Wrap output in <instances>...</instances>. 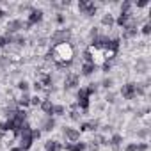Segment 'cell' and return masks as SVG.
Listing matches in <instances>:
<instances>
[{"mask_svg":"<svg viewBox=\"0 0 151 151\" xmlns=\"http://www.w3.org/2000/svg\"><path fill=\"white\" fill-rule=\"evenodd\" d=\"M52 59L57 62L59 68H68L71 66L73 62V57H75V50L69 43H59V45H53L52 52H50Z\"/></svg>","mask_w":151,"mask_h":151,"instance_id":"1","label":"cell"},{"mask_svg":"<svg viewBox=\"0 0 151 151\" xmlns=\"http://www.w3.org/2000/svg\"><path fill=\"white\" fill-rule=\"evenodd\" d=\"M20 147L23 149V151H29L30 147H32V142H34V139H32V128L25 123L23 126H22V130H20Z\"/></svg>","mask_w":151,"mask_h":151,"instance_id":"2","label":"cell"},{"mask_svg":"<svg viewBox=\"0 0 151 151\" xmlns=\"http://www.w3.org/2000/svg\"><path fill=\"white\" fill-rule=\"evenodd\" d=\"M69 39H71V30H69V29H57V30L52 34V43H53V45L69 43Z\"/></svg>","mask_w":151,"mask_h":151,"instance_id":"3","label":"cell"},{"mask_svg":"<svg viewBox=\"0 0 151 151\" xmlns=\"http://www.w3.org/2000/svg\"><path fill=\"white\" fill-rule=\"evenodd\" d=\"M43 11L41 9H30V13H29V16H27V22H25V29H30V27H34V25H37L41 20H43Z\"/></svg>","mask_w":151,"mask_h":151,"instance_id":"4","label":"cell"},{"mask_svg":"<svg viewBox=\"0 0 151 151\" xmlns=\"http://www.w3.org/2000/svg\"><path fill=\"white\" fill-rule=\"evenodd\" d=\"M78 11H80L82 14H87V16H94V14H96V11H98V7H96V4H94V2H87V0H80V2H78Z\"/></svg>","mask_w":151,"mask_h":151,"instance_id":"5","label":"cell"},{"mask_svg":"<svg viewBox=\"0 0 151 151\" xmlns=\"http://www.w3.org/2000/svg\"><path fill=\"white\" fill-rule=\"evenodd\" d=\"M121 94L124 100H133L137 96V84L133 82H126L123 87H121Z\"/></svg>","mask_w":151,"mask_h":151,"instance_id":"6","label":"cell"},{"mask_svg":"<svg viewBox=\"0 0 151 151\" xmlns=\"http://www.w3.org/2000/svg\"><path fill=\"white\" fill-rule=\"evenodd\" d=\"M89 98H91V96H89L87 89H86V87H80L78 93H77V100H78L77 103H78V107H80L82 110H87V109H89Z\"/></svg>","mask_w":151,"mask_h":151,"instance_id":"7","label":"cell"},{"mask_svg":"<svg viewBox=\"0 0 151 151\" xmlns=\"http://www.w3.org/2000/svg\"><path fill=\"white\" fill-rule=\"evenodd\" d=\"M80 84V77L77 73H68L66 75V78H64V87L66 89H75Z\"/></svg>","mask_w":151,"mask_h":151,"instance_id":"8","label":"cell"},{"mask_svg":"<svg viewBox=\"0 0 151 151\" xmlns=\"http://www.w3.org/2000/svg\"><path fill=\"white\" fill-rule=\"evenodd\" d=\"M22 29H25V22L23 20H11L9 23H7V34H16V32H20Z\"/></svg>","mask_w":151,"mask_h":151,"instance_id":"9","label":"cell"},{"mask_svg":"<svg viewBox=\"0 0 151 151\" xmlns=\"http://www.w3.org/2000/svg\"><path fill=\"white\" fill-rule=\"evenodd\" d=\"M64 135L69 142H78L80 140V132L73 126H64Z\"/></svg>","mask_w":151,"mask_h":151,"instance_id":"10","label":"cell"},{"mask_svg":"<svg viewBox=\"0 0 151 151\" xmlns=\"http://www.w3.org/2000/svg\"><path fill=\"white\" fill-rule=\"evenodd\" d=\"M87 144L86 142H68L64 146V151H86Z\"/></svg>","mask_w":151,"mask_h":151,"instance_id":"11","label":"cell"},{"mask_svg":"<svg viewBox=\"0 0 151 151\" xmlns=\"http://www.w3.org/2000/svg\"><path fill=\"white\" fill-rule=\"evenodd\" d=\"M39 107H41V110H43L48 117H52V116H53V103H52V100H43Z\"/></svg>","mask_w":151,"mask_h":151,"instance_id":"12","label":"cell"},{"mask_svg":"<svg viewBox=\"0 0 151 151\" xmlns=\"http://www.w3.org/2000/svg\"><path fill=\"white\" fill-rule=\"evenodd\" d=\"M46 149L62 151V149H64V144H60L59 140H52V139H50V140H46V142H45V151H46Z\"/></svg>","mask_w":151,"mask_h":151,"instance_id":"13","label":"cell"},{"mask_svg":"<svg viewBox=\"0 0 151 151\" xmlns=\"http://www.w3.org/2000/svg\"><path fill=\"white\" fill-rule=\"evenodd\" d=\"M130 18H132V13L130 14H123V13H119V16H117V20H114V25H117V27H124L128 22H130Z\"/></svg>","mask_w":151,"mask_h":151,"instance_id":"14","label":"cell"},{"mask_svg":"<svg viewBox=\"0 0 151 151\" xmlns=\"http://www.w3.org/2000/svg\"><path fill=\"white\" fill-rule=\"evenodd\" d=\"M37 82H39V84L43 86V89L50 87V86H52V75H48V73H43V75H39Z\"/></svg>","mask_w":151,"mask_h":151,"instance_id":"15","label":"cell"},{"mask_svg":"<svg viewBox=\"0 0 151 151\" xmlns=\"http://www.w3.org/2000/svg\"><path fill=\"white\" fill-rule=\"evenodd\" d=\"M98 128V121H89V123H82L80 124V133L82 132H91V130H96Z\"/></svg>","mask_w":151,"mask_h":151,"instance_id":"16","label":"cell"},{"mask_svg":"<svg viewBox=\"0 0 151 151\" xmlns=\"http://www.w3.org/2000/svg\"><path fill=\"white\" fill-rule=\"evenodd\" d=\"M94 69H96V66L91 64V62H84V64H82V75H84V77H89V75H93Z\"/></svg>","mask_w":151,"mask_h":151,"instance_id":"17","label":"cell"},{"mask_svg":"<svg viewBox=\"0 0 151 151\" xmlns=\"http://www.w3.org/2000/svg\"><path fill=\"white\" fill-rule=\"evenodd\" d=\"M18 105H20L22 109H25V107L30 105V96H29V93H22V94H20V98H18Z\"/></svg>","mask_w":151,"mask_h":151,"instance_id":"18","label":"cell"},{"mask_svg":"<svg viewBox=\"0 0 151 151\" xmlns=\"http://www.w3.org/2000/svg\"><path fill=\"white\" fill-rule=\"evenodd\" d=\"M101 25L110 29V27L114 25V16H112L110 13H105V14H103V18H101Z\"/></svg>","mask_w":151,"mask_h":151,"instance_id":"19","label":"cell"},{"mask_svg":"<svg viewBox=\"0 0 151 151\" xmlns=\"http://www.w3.org/2000/svg\"><path fill=\"white\" fill-rule=\"evenodd\" d=\"M55 128V119L53 117H46L45 121H43V130L45 132H52Z\"/></svg>","mask_w":151,"mask_h":151,"instance_id":"20","label":"cell"},{"mask_svg":"<svg viewBox=\"0 0 151 151\" xmlns=\"http://www.w3.org/2000/svg\"><path fill=\"white\" fill-rule=\"evenodd\" d=\"M13 39H14V36H11V34H2V36H0V48H4V46H7L9 43H13Z\"/></svg>","mask_w":151,"mask_h":151,"instance_id":"21","label":"cell"},{"mask_svg":"<svg viewBox=\"0 0 151 151\" xmlns=\"http://www.w3.org/2000/svg\"><path fill=\"white\" fill-rule=\"evenodd\" d=\"M132 7H133V4L130 2V0H124V2L121 4V13L123 14H130L132 13Z\"/></svg>","mask_w":151,"mask_h":151,"instance_id":"22","label":"cell"},{"mask_svg":"<svg viewBox=\"0 0 151 151\" xmlns=\"http://www.w3.org/2000/svg\"><path fill=\"white\" fill-rule=\"evenodd\" d=\"M121 142H123V135H119V133H114V135H112V139H110V144H112L114 147H117Z\"/></svg>","mask_w":151,"mask_h":151,"instance_id":"23","label":"cell"},{"mask_svg":"<svg viewBox=\"0 0 151 151\" xmlns=\"http://www.w3.org/2000/svg\"><path fill=\"white\" fill-rule=\"evenodd\" d=\"M29 87H30V84H29L27 80H20V82H18V89H20L22 93H29Z\"/></svg>","mask_w":151,"mask_h":151,"instance_id":"24","label":"cell"},{"mask_svg":"<svg viewBox=\"0 0 151 151\" xmlns=\"http://www.w3.org/2000/svg\"><path fill=\"white\" fill-rule=\"evenodd\" d=\"M140 32H142L144 36H149V34H151V23H149V22H146V23L142 25V29H140Z\"/></svg>","mask_w":151,"mask_h":151,"instance_id":"25","label":"cell"},{"mask_svg":"<svg viewBox=\"0 0 151 151\" xmlns=\"http://www.w3.org/2000/svg\"><path fill=\"white\" fill-rule=\"evenodd\" d=\"M64 110H66V109H64L62 105H53V116H62Z\"/></svg>","mask_w":151,"mask_h":151,"instance_id":"26","label":"cell"},{"mask_svg":"<svg viewBox=\"0 0 151 151\" xmlns=\"http://www.w3.org/2000/svg\"><path fill=\"white\" fill-rule=\"evenodd\" d=\"M112 84H114V80H112V78H105V80L101 82V87H105V89H110V87H112Z\"/></svg>","mask_w":151,"mask_h":151,"instance_id":"27","label":"cell"},{"mask_svg":"<svg viewBox=\"0 0 151 151\" xmlns=\"http://www.w3.org/2000/svg\"><path fill=\"white\" fill-rule=\"evenodd\" d=\"M86 89H87L89 96H93V94H94V93L98 91V86H96V84H89V87H86Z\"/></svg>","mask_w":151,"mask_h":151,"instance_id":"28","label":"cell"},{"mask_svg":"<svg viewBox=\"0 0 151 151\" xmlns=\"http://www.w3.org/2000/svg\"><path fill=\"white\" fill-rule=\"evenodd\" d=\"M41 101H43V100H41V96H39V94H36V96H32V98H30V105H41Z\"/></svg>","mask_w":151,"mask_h":151,"instance_id":"29","label":"cell"},{"mask_svg":"<svg viewBox=\"0 0 151 151\" xmlns=\"http://www.w3.org/2000/svg\"><path fill=\"white\" fill-rule=\"evenodd\" d=\"M84 62H91V64H93V55H91V52H89V50H86V52H84Z\"/></svg>","mask_w":151,"mask_h":151,"instance_id":"30","label":"cell"},{"mask_svg":"<svg viewBox=\"0 0 151 151\" xmlns=\"http://www.w3.org/2000/svg\"><path fill=\"white\" fill-rule=\"evenodd\" d=\"M124 151H137V142H130L124 146Z\"/></svg>","mask_w":151,"mask_h":151,"instance_id":"31","label":"cell"},{"mask_svg":"<svg viewBox=\"0 0 151 151\" xmlns=\"http://www.w3.org/2000/svg\"><path fill=\"white\" fill-rule=\"evenodd\" d=\"M13 41H14L16 45H20V46H22V45H25V37H23V36H16Z\"/></svg>","mask_w":151,"mask_h":151,"instance_id":"32","label":"cell"},{"mask_svg":"<svg viewBox=\"0 0 151 151\" xmlns=\"http://www.w3.org/2000/svg\"><path fill=\"white\" fill-rule=\"evenodd\" d=\"M69 117H71V119H78V117H80V116H78V112H77V109H75V107L71 109V112H69Z\"/></svg>","mask_w":151,"mask_h":151,"instance_id":"33","label":"cell"},{"mask_svg":"<svg viewBox=\"0 0 151 151\" xmlns=\"http://www.w3.org/2000/svg\"><path fill=\"white\" fill-rule=\"evenodd\" d=\"M41 137V130H37V128H32V139L36 140V139H39Z\"/></svg>","mask_w":151,"mask_h":151,"instance_id":"34","label":"cell"},{"mask_svg":"<svg viewBox=\"0 0 151 151\" xmlns=\"http://www.w3.org/2000/svg\"><path fill=\"white\" fill-rule=\"evenodd\" d=\"M147 144L146 142H140V144H137V151H147Z\"/></svg>","mask_w":151,"mask_h":151,"instance_id":"35","label":"cell"},{"mask_svg":"<svg viewBox=\"0 0 151 151\" xmlns=\"http://www.w3.org/2000/svg\"><path fill=\"white\" fill-rule=\"evenodd\" d=\"M147 4H149V2H147V0H140V2H137V4H135V6H137V7H139V9H142V7H146V6H147Z\"/></svg>","mask_w":151,"mask_h":151,"instance_id":"36","label":"cell"},{"mask_svg":"<svg viewBox=\"0 0 151 151\" xmlns=\"http://www.w3.org/2000/svg\"><path fill=\"white\" fill-rule=\"evenodd\" d=\"M55 22H57V23H64V16H62L60 13H57V16H55Z\"/></svg>","mask_w":151,"mask_h":151,"instance_id":"37","label":"cell"},{"mask_svg":"<svg viewBox=\"0 0 151 151\" xmlns=\"http://www.w3.org/2000/svg\"><path fill=\"white\" fill-rule=\"evenodd\" d=\"M101 69H103L105 73H109V71H110V62H105V64L101 66Z\"/></svg>","mask_w":151,"mask_h":151,"instance_id":"38","label":"cell"},{"mask_svg":"<svg viewBox=\"0 0 151 151\" xmlns=\"http://www.w3.org/2000/svg\"><path fill=\"white\" fill-rule=\"evenodd\" d=\"M34 89H36V93H39V91L43 89V86H41V84H39V82L36 80V82H34Z\"/></svg>","mask_w":151,"mask_h":151,"instance_id":"39","label":"cell"},{"mask_svg":"<svg viewBox=\"0 0 151 151\" xmlns=\"http://www.w3.org/2000/svg\"><path fill=\"white\" fill-rule=\"evenodd\" d=\"M137 135H139V137H146V135H147V130H139Z\"/></svg>","mask_w":151,"mask_h":151,"instance_id":"40","label":"cell"},{"mask_svg":"<svg viewBox=\"0 0 151 151\" xmlns=\"http://www.w3.org/2000/svg\"><path fill=\"white\" fill-rule=\"evenodd\" d=\"M107 101L109 103H114V94H107Z\"/></svg>","mask_w":151,"mask_h":151,"instance_id":"41","label":"cell"},{"mask_svg":"<svg viewBox=\"0 0 151 151\" xmlns=\"http://www.w3.org/2000/svg\"><path fill=\"white\" fill-rule=\"evenodd\" d=\"M11 151H23V149L20 146H14V147H11Z\"/></svg>","mask_w":151,"mask_h":151,"instance_id":"42","label":"cell"},{"mask_svg":"<svg viewBox=\"0 0 151 151\" xmlns=\"http://www.w3.org/2000/svg\"><path fill=\"white\" fill-rule=\"evenodd\" d=\"M4 14H6V11H4L2 7H0V18H4Z\"/></svg>","mask_w":151,"mask_h":151,"instance_id":"43","label":"cell"},{"mask_svg":"<svg viewBox=\"0 0 151 151\" xmlns=\"http://www.w3.org/2000/svg\"><path fill=\"white\" fill-rule=\"evenodd\" d=\"M46 151H53V149H46Z\"/></svg>","mask_w":151,"mask_h":151,"instance_id":"44","label":"cell"}]
</instances>
